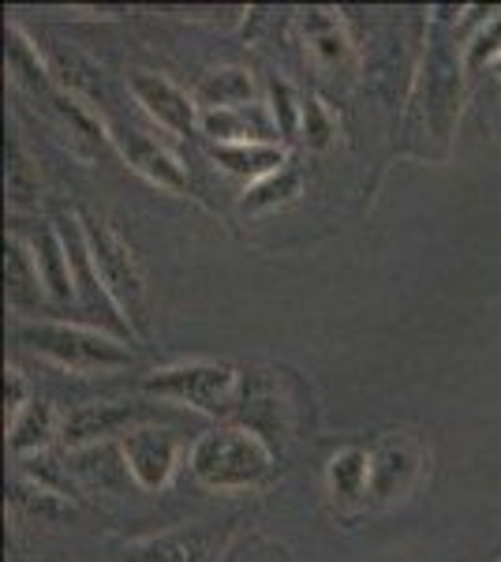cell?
<instances>
[{
	"label": "cell",
	"instance_id": "cell-1",
	"mask_svg": "<svg viewBox=\"0 0 501 562\" xmlns=\"http://www.w3.org/2000/svg\"><path fill=\"white\" fill-rule=\"evenodd\" d=\"M187 469L209 492L232 495L266 487L277 473V458H273L266 435L243 428V424H217L191 442Z\"/></svg>",
	"mask_w": 501,
	"mask_h": 562
},
{
	"label": "cell",
	"instance_id": "cell-2",
	"mask_svg": "<svg viewBox=\"0 0 501 562\" xmlns=\"http://www.w3.org/2000/svg\"><path fill=\"white\" fill-rule=\"evenodd\" d=\"M139 386L158 402L184 405L217 424H232L243 405L248 371H240L229 360H177V364L147 371Z\"/></svg>",
	"mask_w": 501,
	"mask_h": 562
},
{
	"label": "cell",
	"instance_id": "cell-3",
	"mask_svg": "<svg viewBox=\"0 0 501 562\" xmlns=\"http://www.w3.org/2000/svg\"><path fill=\"white\" fill-rule=\"evenodd\" d=\"M12 334L34 357L49 360L64 371H79V375H105V371H121L135 360L127 341L102 330V326L64 319H15Z\"/></svg>",
	"mask_w": 501,
	"mask_h": 562
},
{
	"label": "cell",
	"instance_id": "cell-4",
	"mask_svg": "<svg viewBox=\"0 0 501 562\" xmlns=\"http://www.w3.org/2000/svg\"><path fill=\"white\" fill-rule=\"evenodd\" d=\"M79 225H83V237L90 248V259H94L98 274H102L109 296L116 301V307L124 312V319L132 323L135 334L147 330V278H143V267L135 259V251L127 248V240L113 229L109 222L94 214H79Z\"/></svg>",
	"mask_w": 501,
	"mask_h": 562
},
{
	"label": "cell",
	"instance_id": "cell-5",
	"mask_svg": "<svg viewBox=\"0 0 501 562\" xmlns=\"http://www.w3.org/2000/svg\"><path fill=\"white\" fill-rule=\"evenodd\" d=\"M371 506H394L412 495L426 469L423 442L405 431H389L371 442Z\"/></svg>",
	"mask_w": 501,
	"mask_h": 562
},
{
	"label": "cell",
	"instance_id": "cell-6",
	"mask_svg": "<svg viewBox=\"0 0 501 562\" xmlns=\"http://www.w3.org/2000/svg\"><path fill=\"white\" fill-rule=\"evenodd\" d=\"M121 454H124L127 473L135 480V487H143V492H166L180 469L184 447H180L177 428H166V424L150 420L124 435Z\"/></svg>",
	"mask_w": 501,
	"mask_h": 562
},
{
	"label": "cell",
	"instance_id": "cell-7",
	"mask_svg": "<svg viewBox=\"0 0 501 562\" xmlns=\"http://www.w3.org/2000/svg\"><path fill=\"white\" fill-rule=\"evenodd\" d=\"M150 424L147 405L139 402H83L64 413L60 442L64 450L102 447V442H121L127 431Z\"/></svg>",
	"mask_w": 501,
	"mask_h": 562
},
{
	"label": "cell",
	"instance_id": "cell-8",
	"mask_svg": "<svg viewBox=\"0 0 501 562\" xmlns=\"http://www.w3.org/2000/svg\"><path fill=\"white\" fill-rule=\"evenodd\" d=\"M299 38L311 65L330 79H355L360 71V49H355L349 26L333 8H304L299 12Z\"/></svg>",
	"mask_w": 501,
	"mask_h": 562
},
{
	"label": "cell",
	"instance_id": "cell-9",
	"mask_svg": "<svg viewBox=\"0 0 501 562\" xmlns=\"http://www.w3.org/2000/svg\"><path fill=\"white\" fill-rule=\"evenodd\" d=\"M127 90H132L135 105H139L158 128H166L172 135L198 132L203 109H198L195 94H187L184 87H177L169 76L150 71V68H132L127 71Z\"/></svg>",
	"mask_w": 501,
	"mask_h": 562
},
{
	"label": "cell",
	"instance_id": "cell-10",
	"mask_svg": "<svg viewBox=\"0 0 501 562\" xmlns=\"http://www.w3.org/2000/svg\"><path fill=\"white\" fill-rule=\"evenodd\" d=\"M109 143L121 150L127 169H132V173H139L147 184L161 188V192H169V195H184L191 188L187 166L166 147V143L153 139V135L139 132V128H121V132L109 135Z\"/></svg>",
	"mask_w": 501,
	"mask_h": 562
},
{
	"label": "cell",
	"instance_id": "cell-11",
	"mask_svg": "<svg viewBox=\"0 0 501 562\" xmlns=\"http://www.w3.org/2000/svg\"><path fill=\"white\" fill-rule=\"evenodd\" d=\"M221 543L209 525H180L158 537L132 540L124 548V562H214Z\"/></svg>",
	"mask_w": 501,
	"mask_h": 562
},
{
	"label": "cell",
	"instance_id": "cell-12",
	"mask_svg": "<svg viewBox=\"0 0 501 562\" xmlns=\"http://www.w3.org/2000/svg\"><path fill=\"white\" fill-rule=\"evenodd\" d=\"M209 158H214L217 169H225L229 177H240L248 180V184H259V180H266L273 173H281L285 166H293L288 161V147L285 143H209Z\"/></svg>",
	"mask_w": 501,
	"mask_h": 562
},
{
	"label": "cell",
	"instance_id": "cell-13",
	"mask_svg": "<svg viewBox=\"0 0 501 562\" xmlns=\"http://www.w3.org/2000/svg\"><path fill=\"white\" fill-rule=\"evenodd\" d=\"M64 465H68L71 480L87 487V492H109L116 495L124 484H135L124 465L121 442H102V447L83 450H64Z\"/></svg>",
	"mask_w": 501,
	"mask_h": 562
},
{
	"label": "cell",
	"instance_id": "cell-14",
	"mask_svg": "<svg viewBox=\"0 0 501 562\" xmlns=\"http://www.w3.org/2000/svg\"><path fill=\"white\" fill-rule=\"evenodd\" d=\"M326 492L337 510H355L371 503V450L341 447L326 461Z\"/></svg>",
	"mask_w": 501,
	"mask_h": 562
},
{
	"label": "cell",
	"instance_id": "cell-15",
	"mask_svg": "<svg viewBox=\"0 0 501 562\" xmlns=\"http://www.w3.org/2000/svg\"><path fill=\"white\" fill-rule=\"evenodd\" d=\"M191 94H195L198 109H251L266 102L259 83H254V71L240 65L209 68Z\"/></svg>",
	"mask_w": 501,
	"mask_h": 562
},
{
	"label": "cell",
	"instance_id": "cell-16",
	"mask_svg": "<svg viewBox=\"0 0 501 562\" xmlns=\"http://www.w3.org/2000/svg\"><path fill=\"white\" fill-rule=\"evenodd\" d=\"M4 278H8V304H12L15 315L34 312L45 296V285H42V274H38V262H34V251H31V240L23 237H8L4 240Z\"/></svg>",
	"mask_w": 501,
	"mask_h": 562
},
{
	"label": "cell",
	"instance_id": "cell-17",
	"mask_svg": "<svg viewBox=\"0 0 501 562\" xmlns=\"http://www.w3.org/2000/svg\"><path fill=\"white\" fill-rule=\"evenodd\" d=\"M8 76H12L15 87H23L34 98H45V102L60 90L53 68L45 65L38 45L26 38L20 23H8Z\"/></svg>",
	"mask_w": 501,
	"mask_h": 562
},
{
	"label": "cell",
	"instance_id": "cell-18",
	"mask_svg": "<svg viewBox=\"0 0 501 562\" xmlns=\"http://www.w3.org/2000/svg\"><path fill=\"white\" fill-rule=\"evenodd\" d=\"M60 424H64V413L57 405L34 397V402L8 424V450L20 461L38 458L45 454V447H49L53 439H60Z\"/></svg>",
	"mask_w": 501,
	"mask_h": 562
},
{
	"label": "cell",
	"instance_id": "cell-19",
	"mask_svg": "<svg viewBox=\"0 0 501 562\" xmlns=\"http://www.w3.org/2000/svg\"><path fill=\"white\" fill-rule=\"evenodd\" d=\"M31 251H34V262H38L45 296H49L53 304H71V301H76V278H71V259H68V248H64L57 225H45L38 237L31 240Z\"/></svg>",
	"mask_w": 501,
	"mask_h": 562
},
{
	"label": "cell",
	"instance_id": "cell-20",
	"mask_svg": "<svg viewBox=\"0 0 501 562\" xmlns=\"http://www.w3.org/2000/svg\"><path fill=\"white\" fill-rule=\"evenodd\" d=\"M299 192H304V177H299L296 166H285L281 173H273L259 184H248V192L240 199V211L243 214H270L277 206L296 203Z\"/></svg>",
	"mask_w": 501,
	"mask_h": 562
},
{
	"label": "cell",
	"instance_id": "cell-21",
	"mask_svg": "<svg viewBox=\"0 0 501 562\" xmlns=\"http://www.w3.org/2000/svg\"><path fill=\"white\" fill-rule=\"evenodd\" d=\"M266 113H270L273 128H277V139L285 143V147L293 139H299V124H304V94H296V87L288 83V79L270 76Z\"/></svg>",
	"mask_w": 501,
	"mask_h": 562
},
{
	"label": "cell",
	"instance_id": "cell-22",
	"mask_svg": "<svg viewBox=\"0 0 501 562\" xmlns=\"http://www.w3.org/2000/svg\"><path fill=\"white\" fill-rule=\"evenodd\" d=\"M12 503L20 506L26 518H38V521H60V518H71V510H76L68 495L49 492V487L34 484V480H26V476H15Z\"/></svg>",
	"mask_w": 501,
	"mask_h": 562
},
{
	"label": "cell",
	"instance_id": "cell-23",
	"mask_svg": "<svg viewBox=\"0 0 501 562\" xmlns=\"http://www.w3.org/2000/svg\"><path fill=\"white\" fill-rule=\"evenodd\" d=\"M501 60V8L482 20V26L464 45V71L468 76H479V71H494V65Z\"/></svg>",
	"mask_w": 501,
	"mask_h": 562
},
{
	"label": "cell",
	"instance_id": "cell-24",
	"mask_svg": "<svg viewBox=\"0 0 501 562\" xmlns=\"http://www.w3.org/2000/svg\"><path fill=\"white\" fill-rule=\"evenodd\" d=\"M38 192H42L38 166L20 147V139H12L8 143V199H12V206H26L38 199Z\"/></svg>",
	"mask_w": 501,
	"mask_h": 562
},
{
	"label": "cell",
	"instance_id": "cell-25",
	"mask_svg": "<svg viewBox=\"0 0 501 562\" xmlns=\"http://www.w3.org/2000/svg\"><path fill=\"white\" fill-rule=\"evenodd\" d=\"M337 139V121L330 113V105L322 98L307 94L304 98V124H299V143L307 150H326Z\"/></svg>",
	"mask_w": 501,
	"mask_h": 562
},
{
	"label": "cell",
	"instance_id": "cell-26",
	"mask_svg": "<svg viewBox=\"0 0 501 562\" xmlns=\"http://www.w3.org/2000/svg\"><path fill=\"white\" fill-rule=\"evenodd\" d=\"M31 402H34L31 379H26L15 364H8L4 368V416H8V424H12L15 416H20Z\"/></svg>",
	"mask_w": 501,
	"mask_h": 562
},
{
	"label": "cell",
	"instance_id": "cell-27",
	"mask_svg": "<svg viewBox=\"0 0 501 562\" xmlns=\"http://www.w3.org/2000/svg\"><path fill=\"white\" fill-rule=\"evenodd\" d=\"M494 76H501V60H498V65H494Z\"/></svg>",
	"mask_w": 501,
	"mask_h": 562
},
{
	"label": "cell",
	"instance_id": "cell-28",
	"mask_svg": "<svg viewBox=\"0 0 501 562\" xmlns=\"http://www.w3.org/2000/svg\"><path fill=\"white\" fill-rule=\"evenodd\" d=\"M498 562H501V559H498Z\"/></svg>",
	"mask_w": 501,
	"mask_h": 562
}]
</instances>
